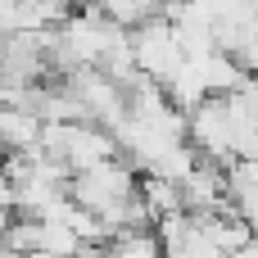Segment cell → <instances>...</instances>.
I'll return each mask as SVG.
<instances>
[{"label": "cell", "instance_id": "1", "mask_svg": "<svg viewBox=\"0 0 258 258\" xmlns=\"http://www.w3.org/2000/svg\"><path fill=\"white\" fill-rule=\"evenodd\" d=\"M186 141L200 159H213L222 168L236 159V118L227 95H204L195 109H186Z\"/></svg>", "mask_w": 258, "mask_h": 258}, {"label": "cell", "instance_id": "2", "mask_svg": "<svg viewBox=\"0 0 258 258\" xmlns=\"http://www.w3.org/2000/svg\"><path fill=\"white\" fill-rule=\"evenodd\" d=\"M127 32H132V54H136L141 77H150V82H168V77L186 63V50H181L172 23H168L163 14H154V18H145V23L127 27Z\"/></svg>", "mask_w": 258, "mask_h": 258}, {"label": "cell", "instance_id": "3", "mask_svg": "<svg viewBox=\"0 0 258 258\" xmlns=\"http://www.w3.org/2000/svg\"><path fill=\"white\" fill-rule=\"evenodd\" d=\"M227 104H231L245 122H254V127H258V73H245L240 86L227 91Z\"/></svg>", "mask_w": 258, "mask_h": 258}, {"label": "cell", "instance_id": "4", "mask_svg": "<svg viewBox=\"0 0 258 258\" xmlns=\"http://www.w3.org/2000/svg\"><path fill=\"white\" fill-rule=\"evenodd\" d=\"M227 258H258V236H254V240H245L240 249H231Z\"/></svg>", "mask_w": 258, "mask_h": 258}]
</instances>
